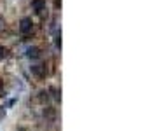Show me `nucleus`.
Wrapping results in <instances>:
<instances>
[{"label":"nucleus","mask_w":150,"mask_h":131,"mask_svg":"<svg viewBox=\"0 0 150 131\" xmlns=\"http://www.w3.org/2000/svg\"><path fill=\"white\" fill-rule=\"evenodd\" d=\"M32 28H33V21H32V18H23L21 23H19V32H21L23 35H28V33L32 32Z\"/></svg>","instance_id":"nucleus-1"},{"label":"nucleus","mask_w":150,"mask_h":131,"mask_svg":"<svg viewBox=\"0 0 150 131\" xmlns=\"http://www.w3.org/2000/svg\"><path fill=\"white\" fill-rule=\"evenodd\" d=\"M32 7L35 9V12H37L40 18L47 16V9H45V0H33V2H32Z\"/></svg>","instance_id":"nucleus-2"},{"label":"nucleus","mask_w":150,"mask_h":131,"mask_svg":"<svg viewBox=\"0 0 150 131\" xmlns=\"http://www.w3.org/2000/svg\"><path fill=\"white\" fill-rule=\"evenodd\" d=\"M32 74L40 77V79H44L47 75V68H45V65H33L32 67Z\"/></svg>","instance_id":"nucleus-3"},{"label":"nucleus","mask_w":150,"mask_h":131,"mask_svg":"<svg viewBox=\"0 0 150 131\" xmlns=\"http://www.w3.org/2000/svg\"><path fill=\"white\" fill-rule=\"evenodd\" d=\"M26 58L28 59H38L40 58V49H38L37 45H30L26 49Z\"/></svg>","instance_id":"nucleus-4"},{"label":"nucleus","mask_w":150,"mask_h":131,"mask_svg":"<svg viewBox=\"0 0 150 131\" xmlns=\"http://www.w3.org/2000/svg\"><path fill=\"white\" fill-rule=\"evenodd\" d=\"M51 93H52V96H54V100H56V101H61V91H58V89L51 87Z\"/></svg>","instance_id":"nucleus-5"},{"label":"nucleus","mask_w":150,"mask_h":131,"mask_svg":"<svg viewBox=\"0 0 150 131\" xmlns=\"http://www.w3.org/2000/svg\"><path fill=\"white\" fill-rule=\"evenodd\" d=\"M7 56H9V49L4 47V45H0V59H5Z\"/></svg>","instance_id":"nucleus-6"},{"label":"nucleus","mask_w":150,"mask_h":131,"mask_svg":"<svg viewBox=\"0 0 150 131\" xmlns=\"http://www.w3.org/2000/svg\"><path fill=\"white\" fill-rule=\"evenodd\" d=\"M54 39H56V40H54V42H56V47H58V49H61V32H59V33H56V37H54Z\"/></svg>","instance_id":"nucleus-7"},{"label":"nucleus","mask_w":150,"mask_h":131,"mask_svg":"<svg viewBox=\"0 0 150 131\" xmlns=\"http://www.w3.org/2000/svg\"><path fill=\"white\" fill-rule=\"evenodd\" d=\"M5 117V107H0V121Z\"/></svg>","instance_id":"nucleus-8"},{"label":"nucleus","mask_w":150,"mask_h":131,"mask_svg":"<svg viewBox=\"0 0 150 131\" xmlns=\"http://www.w3.org/2000/svg\"><path fill=\"white\" fill-rule=\"evenodd\" d=\"M0 96H4V81H0Z\"/></svg>","instance_id":"nucleus-9"},{"label":"nucleus","mask_w":150,"mask_h":131,"mask_svg":"<svg viewBox=\"0 0 150 131\" xmlns=\"http://www.w3.org/2000/svg\"><path fill=\"white\" fill-rule=\"evenodd\" d=\"M4 26H5V23H4V18H0V30H4Z\"/></svg>","instance_id":"nucleus-10"},{"label":"nucleus","mask_w":150,"mask_h":131,"mask_svg":"<svg viewBox=\"0 0 150 131\" xmlns=\"http://www.w3.org/2000/svg\"><path fill=\"white\" fill-rule=\"evenodd\" d=\"M56 7H61V0H56Z\"/></svg>","instance_id":"nucleus-11"}]
</instances>
